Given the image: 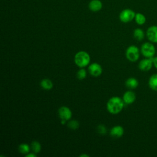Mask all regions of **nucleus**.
<instances>
[{"label": "nucleus", "mask_w": 157, "mask_h": 157, "mask_svg": "<svg viewBox=\"0 0 157 157\" xmlns=\"http://www.w3.org/2000/svg\"><path fill=\"white\" fill-rule=\"evenodd\" d=\"M124 102L122 98L113 96L109 99L107 102V109L112 114H117L123 109Z\"/></svg>", "instance_id": "1"}, {"label": "nucleus", "mask_w": 157, "mask_h": 157, "mask_svg": "<svg viewBox=\"0 0 157 157\" xmlns=\"http://www.w3.org/2000/svg\"><path fill=\"white\" fill-rule=\"evenodd\" d=\"M90 61L89 54L85 51H80L74 56V62L79 67H83L88 65Z\"/></svg>", "instance_id": "2"}, {"label": "nucleus", "mask_w": 157, "mask_h": 157, "mask_svg": "<svg viewBox=\"0 0 157 157\" xmlns=\"http://www.w3.org/2000/svg\"><path fill=\"white\" fill-rule=\"evenodd\" d=\"M140 53L145 58H151L154 57L156 53V48L153 43L151 42H144L141 45Z\"/></svg>", "instance_id": "3"}, {"label": "nucleus", "mask_w": 157, "mask_h": 157, "mask_svg": "<svg viewBox=\"0 0 157 157\" xmlns=\"http://www.w3.org/2000/svg\"><path fill=\"white\" fill-rule=\"evenodd\" d=\"M125 55L129 61L135 62L137 61L140 57V50L137 46L132 45L126 48Z\"/></svg>", "instance_id": "4"}, {"label": "nucleus", "mask_w": 157, "mask_h": 157, "mask_svg": "<svg viewBox=\"0 0 157 157\" xmlns=\"http://www.w3.org/2000/svg\"><path fill=\"white\" fill-rule=\"evenodd\" d=\"M136 13L130 9H125L123 10L119 15V18L123 23H129L134 19Z\"/></svg>", "instance_id": "5"}, {"label": "nucleus", "mask_w": 157, "mask_h": 157, "mask_svg": "<svg viewBox=\"0 0 157 157\" xmlns=\"http://www.w3.org/2000/svg\"><path fill=\"white\" fill-rule=\"evenodd\" d=\"M148 40L152 43H157V26L152 25L148 28L146 31Z\"/></svg>", "instance_id": "6"}, {"label": "nucleus", "mask_w": 157, "mask_h": 157, "mask_svg": "<svg viewBox=\"0 0 157 157\" xmlns=\"http://www.w3.org/2000/svg\"><path fill=\"white\" fill-rule=\"evenodd\" d=\"M153 66V64L152 58H145L144 59H142L140 61L138 64V67L139 69L142 71H150L151 69Z\"/></svg>", "instance_id": "7"}, {"label": "nucleus", "mask_w": 157, "mask_h": 157, "mask_svg": "<svg viewBox=\"0 0 157 157\" xmlns=\"http://www.w3.org/2000/svg\"><path fill=\"white\" fill-rule=\"evenodd\" d=\"M58 115L61 120H69L72 115L71 109L66 106H62L58 110Z\"/></svg>", "instance_id": "8"}, {"label": "nucleus", "mask_w": 157, "mask_h": 157, "mask_svg": "<svg viewBox=\"0 0 157 157\" xmlns=\"http://www.w3.org/2000/svg\"><path fill=\"white\" fill-rule=\"evenodd\" d=\"M88 72L89 73L94 76L98 77L99 76L102 72V69L101 66L97 63H93L88 66Z\"/></svg>", "instance_id": "9"}, {"label": "nucleus", "mask_w": 157, "mask_h": 157, "mask_svg": "<svg viewBox=\"0 0 157 157\" xmlns=\"http://www.w3.org/2000/svg\"><path fill=\"white\" fill-rule=\"evenodd\" d=\"M136 98V96L135 93L131 90L126 91L123 94V98H122L124 104H132L135 101Z\"/></svg>", "instance_id": "10"}, {"label": "nucleus", "mask_w": 157, "mask_h": 157, "mask_svg": "<svg viewBox=\"0 0 157 157\" xmlns=\"http://www.w3.org/2000/svg\"><path fill=\"white\" fill-rule=\"evenodd\" d=\"M124 134V129L121 126L117 125L112 127L110 131V134L112 137L115 138L121 137Z\"/></svg>", "instance_id": "11"}, {"label": "nucleus", "mask_w": 157, "mask_h": 157, "mask_svg": "<svg viewBox=\"0 0 157 157\" xmlns=\"http://www.w3.org/2000/svg\"><path fill=\"white\" fill-rule=\"evenodd\" d=\"M102 7V3L100 0H91L88 4L89 9L94 12L99 11Z\"/></svg>", "instance_id": "12"}, {"label": "nucleus", "mask_w": 157, "mask_h": 157, "mask_svg": "<svg viewBox=\"0 0 157 157\" xmlns=\"http://www.w3.org/2000/svg\"><path fill=\"white\" fill-rule=\"evenodd\" d=\"M125 85L127 88L132 90L136 88L139 85L138 80L134 77H129L125 82Z\"/></svg>", "instance_id": "13"}, {"label": "nucleus", "mask_w": 157, "mask_h": 157, "mask_svg": "<svg viewBox=\"0 0 157 157\" xmlns=\"http://www.w3.org/2000/svg\"><path fill=\"white\" fill-rule=\"evenodd\" d=\"M148 83L150 89L157 92V74H153L150 77Z\"/></svg>", "instance_id": "14"}, {"label": "nucleus", "mask_w": 157, "mask_h": 157, "mask_svg": "<svg viewBox=\"0 0 157 157\" xmlns=\"http://www.w3.org/2000/svg\"><path fill=\"white\" fill-rule=\"evenodd\" d=\"M40 86L45 90H51L53 86V82L48 78H44L40 81Z\"/></svg>", "instance_id": "15"}, {"label": "nucleus", "mask_w": 157, "mask_h": 157, "mask_svg": "<svg viewBox=\"0 0 157 157\" xmlns=\"http://www.w3.org/2000/svg\"><path fill=\"white\" fill-rule=\"evenodd\" d=\"M133 36L137 40L141 41L145 37L144 31L140 28H136L133 31Z\"/></svg>", "instance_id": "16"}, {"label": "nucleus", "mask_w": 157, "mask_h": 157, "mask_svg": "<svg viewBox=\"0 0 157 157\" xmlns=\"http://www.w3.org/2000/svg\"><path fill=\"white\" fill-rule=\"evenodd\" d=\"M136 23L139 25H143L146 22V17L145 16L140 12L136 13L134 18Z\"/></svg>", "instance_id": "17"}, {"label": "nucleus", "mask_w": 157, "mask_h": 157, "mask_svg": "<svg viewBox=\"0 0 157 157\" xmlns=\"http://www.w3.org/2000/svg\"><path fill=\"white\" fill-rule=\"evenodd\" d=\"M31 148L34 153H38L40 151L41 145L37 141H33L31 144Z\"/></svg>", "instance_id": "18"}, {"label": "nucleus", "mask_w": 157, "mask_h": 157, "mask_svg": "<svg viewBox=\"0 0 157 157\" xmlns=\"http://www.w3.org/2000/svg\"><path fill=\"white\" fill-rule=\"evenodd\" d=\"M29 150H30L29 146L27 144H25V143L21 144L18 147V151L21 154L26 155L29 152Z\"/></svg>", "instance_id": "19"}, {"label": "nucleus", "mask_w": 157, "mask_h": 157, "mask_svg": "<svg viewBox=\"0 0 157 157\" xmlns=\"http://www.w3.org/2000/svg\"><path fill=\"white\" fill-rule=\"evenodd\" d=\"M67 125L69 129L75 130L79 127V122L76 120H72L67 123Z\"/></svg>", "instance_id": "20"}, {"label": "nucleus", "mask_w": 157, "mask_h": 157, "mask_svg": "<svg viewBox=\"0 0 157 157\" xmlns=\"http://www.w3.org/2000/svg\"><path fill=\"white\" fill-rule=\"evenodd\" d=\"M86 77V71L85 69L82 68L77 72V77L78 80H83Z\"/></svg>", "instance_id": "21"}, {"label": "nucleus", "mask_w": 157, "mask_h": 157, "mask_svg": "<svg viewBox=\"0 0 157 157\" xmlns=\"http://www.w3.org/2000/svg\"><path fill=\"white\" fill-rule=\"evenodd\" d=\"M97 131L99 134L101 135H104L107 133V128L103 124H99L97 127Z\"/></svg>", "instance_id": "22"}, {"label": "nucleus", "mask_w": 157, "mask_h": 157, "mask_svg": "<svg viewBox=\"0 0 157 157\" xmlns=\"http://www.w3.org/2000/svg\"><path fill=\"white\" fill-rule=\"evenodd\" d=\"M152 59H153V66L157 69V56L153 57V58H152Z\"/></svg>", "instance_id": "23"}, {"label": "nucleus", "mask_w": 157, "mask_h": 157, "mask_svg": "<svg viewBox=\"0 0 157 157\" xmlns=\"http://www.w3.org/2000/svg\"><path fill=\"white\" fill-rule=\"evenodd\" d=\"M26 157H36V153H34V152L31 153H28L26 155Z\"/></svg>", "instance_id": "24"}, {"label": "nucleus", "mask_w": 157, "mask_h": 157, "mask_svg": "<svg viewBox=\"0 0 157 157\" xmlns=\"http://www.w3.org/2000/svg\"><path fill=\"white\" fill-rule=\"evenodd\" d=\"M80 156V157H83V156L88 157V156H89V155H86V154H82V155H81Z\"/></svg>", "instance_id": "25"}]
</instances>
